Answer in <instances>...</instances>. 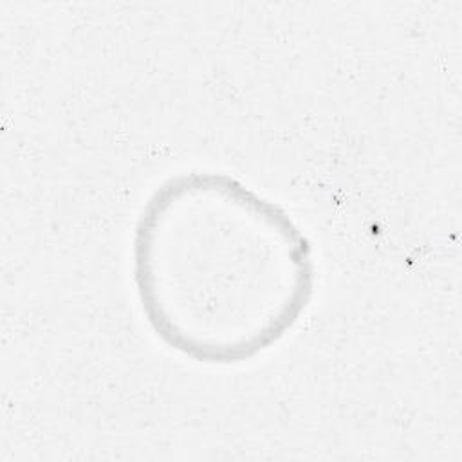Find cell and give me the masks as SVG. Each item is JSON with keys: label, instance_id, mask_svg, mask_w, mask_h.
Wrapping results in <instances>:
<instances>
[{"label": "cell", "instance_id": "cell-1", "mask_svg": "<svg viewBox=\"0 0 462 462\" xmlns=\"http://www.w3.org/2000/svg\"><path fill=\"white\" fill-rule=\"evenodd\" d=\"M132 271L153 334L202 365L273 348L305 314L316 282L312 249L289 213L208 171L170 179L148 199Z\"/></svg>", "mask_w": 462, "mask_h": 462}]
</instances>
